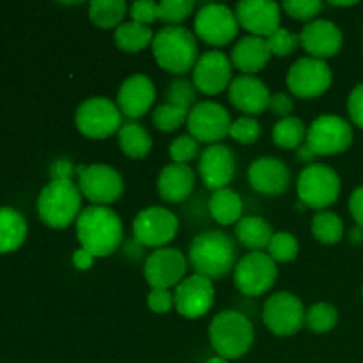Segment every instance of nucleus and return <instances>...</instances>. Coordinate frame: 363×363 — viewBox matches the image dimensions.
I'll use <instances>...</instances> for the list:
<instances>
[{
	"mask_svg": "<svg viewBox=\"0 0 363 363\" xmlns=\"http://www.w3.org/2000/svg\"><path fill=\"white\" fill-rule=\"evenodd\" d=\"M77 238L82 248L94 257H108L123 243V222L106 206H89L82 209L77 220Z\"/></svg>",
	"mask_w": 363,
	"mask_h": 363,
	"instance_id": "nucleus-1",
	"label": "nucleus"
},
{
	"mask_svg": "<svg viewBox=\"0 0 363 363\" xmlns=\"http://www.w3.org/2000/svg\"><path fill=\"white\" fill-rule=\"evenodd\" d=\"M236 245L222 230H204L194 238L188 250V264L197 275L218 280L236 268Z\"/></svg>",
	"mask_w": 363,
	"mask_h": 363,
	"instance_id": "nucleus-2",
	"label": "nucleus"
},
{
	"mask_svg": "<svg viewBox=\"0 0 363 363\" xmlns=\"http://www.w3.org/2000/svg\"><path fill=\"white\" fill-rule=\"evenodd\" d=\"M152 55L160 67L174 74H184L199 60V45L194 32L184 27H163L152 39Z\"/></svg>",
	"mask_w": 363,
	"mask_h": 363,
	"instance_id": "nucleus-3",
	"label": "nucleus"
},
{
	"mask_svg": "<svg viewBox=\"0 0 363 363\" xmlns=\"http://www.w3.org/2000/svg\"><path fill=\"white\" fill-rule=\"evenodd\" d=\"M254 325L238 311H223L213 318L209 342L215 353L225 360L245 357L254 344Z\"/></svg>",
	"mask_w": 363,
	"mask_h": 363,
	"instance_id": "nucleus-4",
	"label": "nucleus"
},
{
	"mask_svg": "<svg viewBox=\"0 0 363 363\" xmlns=\"http://www.w3.org/2000/svg\"><path fill=\"white\" fill-rule=\"evenodd\" d=\"M39 218L52 229H66L82 213V191L73 181H50L38 199Z\"/></svg>",
	"mask_w": 363,
	"mask_h": 363,
	"instance_id": "nucleus-5",
	"label": "nucleus"
},
{
	"mask_svg": "<svg viewBox=\"0 0 363 363\" xmlns=\"http://www.w3.org/2000/svg\"><path fill=\"white\" fill-rule=\"evenodd\" d=\"M74 124L84 137L101 140L119 133L123 126V113L112 99L94 96L80 103L74 113Z\"/></svg>",
	"mask_w": 363,
	"mask_h": 363,
	"instance_id": "nucleus-6",
	"label": "nucleus"
},
{
	"mask_svg": "<svg viewBox=\"0 0 363 363\" xmlns=\"http://www.w3.org/2000/svg\"><path fill=\"white\" fill-rule=\"evenodd\" d=\"M340 195V177L332 167L312 163L298 177V199L312 209H325L332 206Z\"/></svg>",
	"mask_w": 363,
	"mask_h": 363,
	"instance_id": "nucleus-7",
	"label": "nucleus"
},
{
	"mask_svg": "<svg viewBox=\"0 0 363 363\" xmlns=\"http://www.w3.org/2000/svg\"><path fill=\"white\" fill-rule=\"evenodd\" d=\"M77 176L82 197L92 202V206L108 208V204L119 201L124 191L123 176L105 163L77 167Z\"/></svg>",
	"mask_w": 363,
	"mask_h": 363,
	"instance_id": "nucleus-8",
	"label": "nucleus"
},
{
	"mask_svg": "<svg viewBox=\"0 0 363 363\" xmlns=\"http://www.w3.org/2000/svg\"><path fill=\"white\" fill-rule=\"evenodd\" d=\"M277 262L264 252H250L236 262L234 284L245 296L257 298L268 293L277 282Z\"/></svg>",
	"mask_w": 363,
	"mask_h": 363,
	"instance_id": "nucleus-9",
	"label": "nucleus"
},
{
	"mask_svg": "<svg viewBox=\"0 0 363 363\" xmlns=\"http://www.w3.org/2000/svg\"><path fill=\"white\" fill-rule=\"evenodd\" d=\"M179 229V220L162 206L145 208L135 216L133 238L138 245L147 248H165L176 238Z\"/></svg>",
	"mask_w": 363,
	"mask_h": 363,
	"instance_id": "nucleus-10",
	"label": "nucleus"
},
{
	"mask_svg": "<svg viewBox=\"0 0 363 363\" xmlns=\"http://www.w3.org/2000/svg\"><path fill=\"white\" fill-rule=\"evenodd\" d=\"M286 82L293 96L301 99H314L332 87L333 74L326 60L301 57L289 67Z\"/></svg>",
	"mask_w": 363,
	"mask_h": 363,
	"instance_id": "nucleus-11",
	"label": "nucleus"
},
{
	"mask_svg": "<svg viewBox=\"0 0 363 363\" xmlns=\"http://www.w3.org/2000/svg\"><path fill=\"white\" fill-rule=\"evenodd\" d=\"M307 144L318 156H333L353 144V128L339 116H319L307 130Z\"/></svg>",
	"mask_w": 363,
	"mask_h": 363,
	"instance_id": "nucleus-12",
	"label": "nucleus"
},
{
	"mask_svg": "<svg viewBox=\"0 0 363 363\" xmlns=\"http://www.w3.org/2000/svg\"><path fill=\"white\" fill-rule=\"evenodd\" d=\"M305 307L300 298L293 293H277L268 298L262 308V321L272 333L289 337L305 326Z\"/></svg>",
	"mask_w": 363,
	"mask_h": 363,
	"instance_id": "nucleus-13",
	"label": "nucleus"
},
{
	"mask_svg": "<svg viewBox=\"0 0 363 363\" xmlns=\"http://www.w3.org/2000/svg\"><path fill=\"white\" fill-rule=\"evenodd\" d=\"M240 30L236 13L223 4H206L195 16V34L211 46H225Z\"/></svg>",
	"mask_w": 363,
	"mask_h": 363,
	"instance_id": "nucleus-14",
	"label": "nucleus"
},
{
	"mask_svg": "<svg viewBox=\"0 0 363 363\" xmlns=\"http://www.w3.org/2000/svg\"><path fill=\"white\" fill-rule=\"evenodd\" d=\"M188 131L197 142L213 145L229 137L233 119L225 106L216 101H199L186 119Z\"/></svg>",
	"mask_w": 363,
	"mask_h": 363,
	"instance_id": "nucleus-15",
	"label": "nucleus"
},
{
	"mask_svg": "<svg viewBox=\"0 0 363 363\" xmlns=\"http://www.w3.org/2000/svg\"><path fill=\"white\" fill-rule=\"evenodd\" d=\"M186 269V257L172 247L158 248L144 262V277L151 289H176L184 280Z\"/></svg>",
	"mask_w": 363,
	"mask_h": 363,
	"instance_id": "nucleus-16",
	"label": "nucleus"
},
{
	"mask_svg": "<svg viewBox=\"0 0 363 363\" xmlns=\"http://www.w3.org/2000/svg\"><path fill=\"white\" fill-rule=\"evenodd\" d=\"M213 303H215L213 280L197 275V273L186 277L174 289V307L186 319L204 318L211 311Z\"/></svg>",
	"mask_w": 363,
	"mask_h": 363,
	"instance_id": "nucleus-17",
	"label": "nucleus"
},
{
	"mask_svg": "<svg viewBox=\"0 0 363 363\" xmlns=\"http://www.w3.org/2000/svg\"><path fill=\"white\" fill-rule=\"evenodd\" d=\"M191 77H194V85L199 92L216 96L229 89L230 82H233V62L225 53L211 50L199 57L197 64L191 69Z\"/></svg>",
	"mask_w": 363,
	"mask_h": 363,
	"instance_id": "nucleus-18",
	"label": "nucleus"
},
{
	"mask_svg": "<svg viewBox=\"0 0 363 363\" xmlns=\"http://www.w3.org/2000/svg\"><path fill=\"white\" fill-rule=\"evenodd\" d=\"M234 13L241 28L262 39L279 30L282 21V6L273 0H243L238 2Z\"/></svg>",
	"mask_w": 363,
	"mask_h": 363,
	"instance_id": "nucleus-19",
	"label": "nucleus"
},
{
	"mask_svg": "<svg viewBox=\"0 0 363 363\" xmlns=\"http://www.w3.org/2000/svg\"><path fill=\"white\" fill-rule=\"evenodd\" d=\"M199 174L206 188L216 191L229 188L236 176V158L234 152L223 144H213L202 152L199 160Z\"/></svg>",
	"mask_w": 363,
	"mask_h": 363,
	"instance_id": "nucleus-20",
	"label": "nucleus"
},
{
	"mask_svg": "<svg viewBox=\"0 0 363 363\" xmlns=\"http://www.w3.org/2000/svg\"><path fill=\"white\" fill-rule=\"evenodd\" d=\"M344 34L339 25L330 20H314L300 32V45L311 57L326 60L342 50Z\"/></svg>",
	"mask_w": 363,
	"mask_h": 363,
	"instance_id": "nucleus-21",
	"label": "nucleus"
},
{
	"mask_svg": "<svg viewBox=\"0 0 363 363\" xmlns=\"http://www.w3.org/2000/svg\"><path fill=\"white\" fill-rule=\"evenodd\" d=\"M156 87L145 74H131L121 84L117 92V106L121 113L130 119H140L152 108Z\"/></svg>",
	"mask_w": 363,
	"mask_h": 363,
	"instance_id": "nucleus-22",
	"label": "nucleus"
},
{
	"mask_svg": "<svg viewBox=\"0 0 363 363\" xmlns=\"http://www.w3.org/2000/svg\"><path fill=\"white\" fill-rule=\"evenodd\" d=\"M269 99H272V94L266 84L254 74H240L230 82L229 101L247 116L255 117L268 110Z\"/></svg>",
	"mask_w": 363,
	"mask_h": 363,
	"instance_id": "nucleus-23",
	"label": "nucleus"
},
{
	"mask_svg": "<svg viewBox=\"0 0 363 363\" xmlns=\"http://www.w3.org/2000/svg\"><path fill=\"white\" fill-rule=\"evenodd\" d=\"M248 183L262 195H280L289 188L291 172L282 160L262 156L248 167Z\"/></svg>",
	"mask_w": 363,
	"mask_h": 363,
	"instance_id": "nucleus-24",
	"label": "nucleus"
},
{
	"mask_svg": "<svg viewBox=\"0 0 363 363\" xmlns=\"http://www.w3.org/2000/svg\"><path fill=\"white\" fill-rule=\"evenodd\" d=\"M158 194L169 204L186 201L195 188V172L183 163H170L162 169L158 176Z\"/></svg>",
	"mask_w": 363,
	"mask_h": 363,
	"instance_id": "nucleus-25",
	"label": "nucleus"
},
{
	"mask_svg": "<svg viewBox=\"0 0 363 363\" xmlns=\"http://www.w3.org/2000/svg\"><path fill=\"white\" fill-rule=\"evenodd\" d=\"M272 59V52L268 48L266 39L257 35H245L234 45L230 52V62L236 69L243 71V74L259 73L266 67Z\"/></svg>",
	"mask_w": 363,
	"mask_h": 363,
	"instance_id": "nucleus-26",
	"label": "nucleus"
},
{
	"mask_svg": "<svg viewBox=\"0 0 363 363\" xmlns=\"http://www.w3.org/2000/svg\"><path fill=\"white\" fill-rule=\"evenodd\" d=\"M273 229L269 222L261 216H243L236 223V238L243 247L250 248L252 252H262L269 247L273 238Z\"/></svg>",
	"mask_w": 363,
	"mask_h": 363,
	"instance_id": "nucleus-27",
	"label": "nucleus"
},
{
	"mask_svg": "<svg viewBox=\"0 0 363 363\" xmlns=\"http://www.w3.org/2000/svg\"><path fill=\"white\" fill-rule=\"evenodd\" d=\"M209 213L213 220L220 225H233L243 218V201L240 194H236L230 188H222V190L213 191L209 199Z\"/></svg>",
	"mask_w": 363,
	"mask_h": 363,
	"instance_id": "nucleus-28",
	"label": "nucleus"
},
{
	"mask_svg": "<svg viewBox=\"0 0 363 363\" xmlns=\"http://www.w3.org/2000/svg\"><path fill=\"white\" fill-rule=\"evenodd\" d=\"M27 238V222L11 208H0V254L14 252Z\"/></svg>",
	"mask_w": 363,
	"mask_h": 363,
	"instance_id": "nucleus-29",
	"label": "nucleus"
},
{
	"mask_svg": "<svg viewBox=\"0 0 363 363\" xmlns=\"http://www.w3.org/2000/svg\"><path fill=\"white\" fill-rule=\"evenodd\" d=\"M117 140H119L121 151L131 160H144L152 147L151 135L137 123L123 124L117 133Z\"/></svg>",
	"mask_w": 363,
	"mask_h": 363,
	"instance_id": "nucleus-30",
	"label": "nucleus"
},
{
	"mask_svg": "<svg viewBox=\"0 0 363 363\" xmlns=\"http://www.w3.org/2000/svg\"><path fill=\"white\" fill-rule=\"evenodd\" d=\"M126 13H130V7L124 0H92L89 4V18L103 30L119 28L124 23Z\"/></svg>",
	"mask_w": 363,
	"mask_h": 363,
	"instance_id": "nucleus-31",
	"label": "nucleus"
},
{
	"mask_svg": "<svg viewBox=\"0 0 363 363\" xmlns=\"http://www.w3.org/2000/svg\"><path fill=\"white\" fill-rule=\"evenodd\" d=\"M155 32L151 27L135 23V21H124L119 28L113 32V41L116 46L123 52L137 53L140 50H145L149 45H152Z\"/></svg>",
	"mask_w": 363,
	"mask_h": 363,
	"instance_id": "nucleus-32",
	"label": "nucleus"
},
{
	"mask_svg": "<svg viewBox=\"0 0 363 363\" xmlns=\"http://www.w3.org/2000/svg\"><path fill=\"white\" fill-rule=\"evenodd\" d=\"M307 130L300 117H284L273 126L272 137L277 147L282 149H298L307 142Z\"/></svg>",
	"mask_w": 363,
	"mask_h": 363,
	"instance_id": "nucleus-33",
	"label": "nucleus"
},
{
	"mask_svg": "<svg viewBox=\"0 0 363 363\" xmlns=\"http://www.w3.org/2000/svg\"><path fill=\"white\" fill-rule=\"evenodd\" d=\"M312 234L323 245H335L344 236V223L339 215L332 211L315 213L312 218Z\"/></svg>",
	"mask_w": 363,
	"mask_h": 363,
	"instance_id": "nucleus-34",
	"label": "nucleus"
},
{
	"mask_svg": "<svg viewBox=\"0 0 363 363\" xmlns=\"http://www.w3.org/2000/svg\"><path fill=\"white\" fill-rule=\"evenodd\" d=\"M339 323V312L333 305L319 301L305 312V326L314 333H328Z\"/></svg>",
	"mask_w": 363,
	"mask_h": 363,
	"instance_id": "nucleus-35",
	"label": "nucleus"
},
{
	"mask_svg": "<svg viewBox=\"0 0 363 363\" xmlns=\"http://www.w3.org/2000/svg\"><path fill=\"white\" fill-rule=\"evenodd\" d=\"M194 9V0H163L158 4V20L167 23V27H179Z\"/></svg>",
	"mask_w": 363,
	"mask_h": 363,
	"instance_id": "nucleus-36",
	"label": "nucleus"
},
{
	"mask_svg": "<svg viewBox=\"0 0 363 363\" xmlns=\"http://www.w3.org/2000/svg\"><path fill=\"white\" fill-rule=\"evenodd\" d=\"M300 243L291 233H275L268 247V255L275 262H291L298 257Z\"/></svg>",
	"mask_w": 363,
	"mask_h": 363,
	"instance_id": "nucleus-37",
	"label": "nucleus"
},
{
	"mask_svg": "<svg viewBox=\"0 0 363 363\" xmlns=\"http://www.w3.org/2000/svg\"><path fill=\"white\" fill-rule=\"evenodd\" d=\"M188 113L190 112H186L184 108L170 105V103H163V105L156 106L155 113H152V123L160 131L169 133V131H176L177 128L186 124Z\"/></svg>",
	"mask_w": 363,
	"mask_h": 363,
	"instance_id": "nucleus-38",
	"label": "nucleus"
},
{
	"mask_svg": "<svg viewBox=\"0 0 363 363\" xmlns=\"http://www.w3.org/2000/svg\"><path fill=\"white\" fill-rule=\"evenodd\" d=\"M195 101H197V89H195L194 82L177 78L167 89V103H170V105H176L190 112L197 105Z\"/></svg>",
	"mask_w": 363,
	"mask_h": 363,
	"instance_id": "nucleus-39",
	"label": "nucleus"
},
{
	"mask_svg": "<svg viewBox=\"0 0 363 363\" xmlns=\"http://www.w3.org/2000/svg\"><path fill=\"white\" fill-rule=\"evenodd\" d=\"M268 48L272 52V55L277 57H287L293 52H296L300 48V34H294V32L287 30V28L280 27L279 30L273 32L268 39Z\"/></svg>",
	"mask_w": 363,
	"mask_h": 363,
	"instance_id": "nucleus-40",
	"label": "nucleus"
},
{
	"mask_svg": "<svg viewBox=\"0 0 363 363\" xmlns=\"http://www.w3.org/2000/svg\"><path fill=\"white\" fill-rule=\"evenodd\" d=\"M229 137H233L234 140L240 142V144L248 145L254 144L261 137V124L255 117L243 116L240 119L233 121V126H230Z\"/></svg>",
	"mask_w": 363,
	"mask_h": 363,
	"instance_id": "nucleus-41",
	"label": "nucleus"
},
{
	"mask_svg": "<svg viewBox=\"0 0 363 363\" xmlns=\"http://www.w3.org/2000/svg\"><path fill=\"white\" fill-rule=\"evenodd\" d=\"M282 9L289 14L293 20L300 21H314L315 16L321 13L323 2L321 0H289L282 4Z\"/></svg>",
	"mask_w": 363,
	"mask_h": 363,
	"instance_id": "nucleus-42",
	"label": "nucleus"
},
{
	"mask_svg": "<svg viewBox=\"0 0 363 363\" xmlns=\"http://www.w3.org/2000/svg\"><path fill=\"white\" fill-rule=\"evenodd\" d=\"M172 163H183L188 165V162L195 160L199 156V142L191 135H181L170 144L169 147Z\"/></svg>",
	"mask_w": 363,
	"mask_h": 363,
	"instance_id": "nucleus-43",
	"label": "nucleus"
},
{
	"mask_svg": "<svg viewBox=\"0 0 363 363\" xmlns=\"http://www.w3.org/2000/svg\"><path fill=\"white\" fill-rule=\"evenodd\" d=\"M130 16L131 21L135 23H140L149 27L151 23H155L158 20V4L152 2V0H140V2H135L130 7Z\"/></svg>",
	"mask_w": 363,
	"mask_h": 363,
	"instance_id": "nucleus-44",
	"label": "nucleus"
},
{
	"mask_svg": "<svg viewBox=\"0 0 363 363\" xmlns=\"http://www.w3.org/2000/svg\"><path fill=\"white\" fill-rule=\"evenodd\" d=\"M147 307L155 314H167L174 307V293H170V289H151L147 296Z\"/></svg>",
	"mask_w": 363,
	"mask_h": 363,
	"instance_id": "nucleus-45",
	"label": "nucleus"
},
{
	"mask_svg": "<svg viewBox=\"0 0 363 363\" xmlns=\"http://www.w3.org/2000/svg\"><path fill=\"white\" fill-rule=\"evenodd\" d=\"M347 112L351 121L363 130V84L357 85L347 98Z\"/></svg>",
	"mask_w": 363,
	"mask_h": 363,
	"instance_id": "nucleus-46",
	"label": "nucleus"
},
{
	"mask_svg": "<svg viewBox=\"0 0 363 363\" xmlns=\"http://www.w3.org/2000/svg\"><path fill=\"white\" fill-rule=\"evenodd\" d=\"M269 110H272L275 116H279L280 119L284 117H289L294 110V101L289 94L286 92H277V94H272V99H269Z\"/></svg>",
	"mask_w": 363,
	"mask_h": 363,
	"instance_id": "nucleus-47",
	"label": "nucleus"
},
{
	"mask_svg": "<svg viewBox=\"0 0 363 363\" xmlns=\"http://www.w3.org/2000/svg\"><path fill=\"white\" fill-rule=\"evenodd\" d=\"M73 174H77V167H74L73 162L67 158L57 160L52 165V169H50L52 181H71Z\"/></svg>",
	"mask_w": 363,
	"mask_h": 363,
	"instance_id": "nucleus-48",
	"label": "nucleus"
},
{
	"mask_svg": "<svg viewBox=\"0 0 363 363\" xmlns=\"http://www.w3.org/2000/svg\"><path fill=\"white\" fill-rule=\"evenodd\" d=\"M350 211L353 215L354 222L363 229V186L357 188L350 197Z\"/></svg>",
	"mask_w": 363,
	"mask_h": 363,
	"instance_id": "nucleus-49",
	"label": "nucleus"
},
{
	"mask_svg": "<svg viewBox=\"0 0 363 363\" xmlns=\"http://www.w3.org/2000/svg\"><path fill=\"white\" fill-rule=\"evenodd\" d=\"M94 255L91 254V252H87L85 248H78V250H74L73 254V264L77 269H82V272H87V269L92 268V264H94Z\"/></svg>",
	"mask_w": 363,
	"mask_h": 363,
	"instance_id": "nucleus-50",
	"label": "nucleus"
},
{
	"mask_svg": "<svg viewBox=\"0 0 363 363\" xmlns=\"http://www.w3.org/2000/svg\"><path fill=\"white\" fill-rule=\"evenodd\" d=\"M298 156H300L301 162H307L308 165H312V162L318 158V155L314 152V149H312L311 145L307 144V142H305L303 145H300V147H298Z\"/></svg>",
	"mask_w": 363,
	"mask_h": 363,
	"instance_id": "nucleus-51",
	"label": "nucleus"
},
{
	"mask_svg": "<svg viewBox=\"0 0 363 363\" xmlns=\"http://www.w3.org/2000/svg\"><path fill=\"white\" fill-rule=\"evenodd\" d=\"M347 238H350V241L353 245H358V243H362L363 241V229L362 227H353V229L350 230V234H347Z\"/></svg>",
	"mask_w": 363,
	"mask_h": 363,
	"instance_id": "nucleus-52",
	"label": "nucleus"
},
{
	"mask_svg": "<svg viewBox=\"0 0 363 363\" xmlns=\"http://www.w3.org/2000/svg\"><path fill=\"white\" fill-rule=\"evenodd\" d=\"M332 6H337V7H351V6H357V2H337V0H332Z\"/></svg>",
	"mask_w": 363,
	"mask_h": 363,
	"instance_id": "nucleus-53",
	"label": "nucleus"
},
{
	"mask_svg": "<svg viewBox=\"0 0 363 363\" xmlns=\"http://www.w3.org/2000/svg\"><path fill=\"white\" fill-rule=\"evenodd\" d=\"M204 363H229V360H225V358L222 357H213L209 358V360H206Z\"/></svg>",
	"mask_w": 363,
	"mask_h": 363,
	"instance_id": "nucleus-54",
	"label": "nucleus"
},
{
	"mask_svg": "<svg viewBox=\"0 0 363 363\" xmlns=\"http://www.w3.org/2000/svg\"><path fill=\"white\" fill-rule=\"evenodd\" d=\"M362 296H363V289H362Z\"/></svg>",
	"mask_w": 363,
	"mask_h": 363,
	"instance_id": "nucleus-55",
	"label": "nucleus"
}]
</instances>
